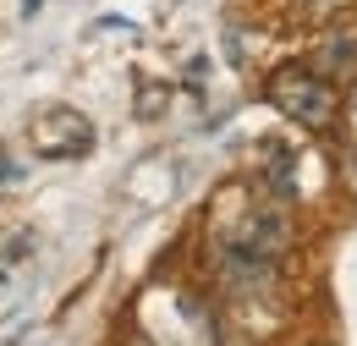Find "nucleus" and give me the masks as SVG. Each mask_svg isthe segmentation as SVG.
Masks as SVG:
<instances>
[{
	"label": "nucleus",
	"instance_id": "f257e3e1",
	"mask_svg": "<svg viewBox=\"0 0 357 346\" xmlns=\"http://www.w3.org/2000/svg\"><path fill=\"white\" fill-rule=\"evenodd\" d=\"M269 105H275L286 121L313 127V132L335 121V88L324 83L313 66H280V72L269 77Z\"/></svg>",
	"mask_w": 357,
	"mask_h": 346
},
{
	"label": "nucleus",
	"instance_id": "f03ea898",
	"mask_svg": "<svg viewBox=\"0 0 357 346\" xmlns=\"http://www.w3.org/2000/svg\"><path fill=\"white\" fill-rule=\"evenodd\" d=\"M28 149L45 154V160H83L93 149V127L72 105H50V110H39L28 121Z\"/></svg>",
	"mask_w": 357,
	"mask_h": 346
},
{
	"label": "nucleus",
	"instance_id": "7ed1b4c3",
	"mask_svg": "<svg viewBox=\"0 0 357 346\" xmlns=\"http://www.w3.org/2000/svg\"><path fill=\"white\" fill-rule=\"evenodd\" d=\"M220 242H231V248H242V253H253V259H264V264H280L286 242H291V220H286L280 204H259V209H248L242 225H236L231 236H220Z\"/></svg>",
	"mask_w": 357,
	"mask_h": 346
},
{
	"label": "nucleus",
	"instance_id": "20e7f679",
	"mask_svg": "<svg viewBox=\"0 0 357 346\" xmlns=\"http://www.w3.org/2000/svg\"><path fill=\"white\" fill-rule=\"evenodd\" d=\"M319 66H330V72L335 66H357V39L352 33H330L324 50H319Z\"/></svg>",
	"mask_w": 357,
	"mask_h": 346
},
{
	"label": "nucleus",
	"instance_id": "39448f33",
	"mask_svg": "<svg viewBox=\"0 0 357 346\" xmlns=\"http://www.w3.org/2000/svg\"><path fill=\"white\" fill-rule=\"evenodd\" d=\"M352 121H357V93H352Z\"/></svg>",
	"mask_w": 357,
	"mask_h": 346
}]
</instances>
